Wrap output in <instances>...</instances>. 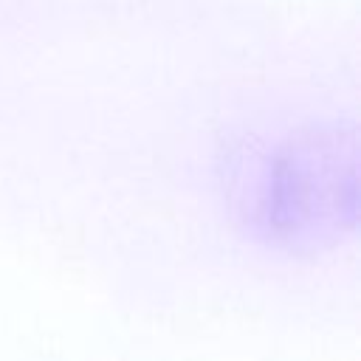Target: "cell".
Segmentation results:
<instances>
[{
    "label": "cell",
    "mask_w": 361,
    "mask_h": 361,
    "mask_svg": "<svg viewBox=\"0 0 361 361\" xmlns=\"http://www.w3.org/2000/svg\"><path fill=\"white\" fill-rule=\"evenodd\" d=\"M355 147L338 130L279 141L259 183L257 220L282 243L327 237L355 217Z\"/></svg>",
    "instance_id": "1"
}]
</instances>
